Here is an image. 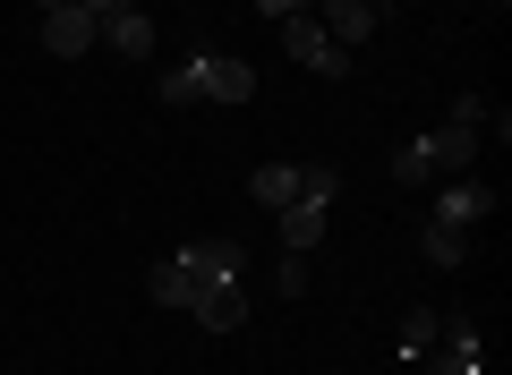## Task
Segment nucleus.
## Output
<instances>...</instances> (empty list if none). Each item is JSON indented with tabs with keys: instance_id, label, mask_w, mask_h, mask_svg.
Returning <instances> with one entry per match:
<instances>
[{
	"instance_id": "1",
	"label": "nucleus",
	"mask_w": 512,
	"mask_h": 375,
	"mask_svg": "<svg viewBox=\"0 0 512 375\" xmlns=\"http://www.w3.org/2000/svg\"><path fill=\"white\" fill-rule=\"evenodd\" d=\"M239 273V248L231 239H188L180 256H163V265H154V307H197V290H214V282H231Z\"/></svg>"
},
{
	"instance_id": "2",
	"label": "nucleus",
	"mask_w": 512,
	"mask_h": 375,
	"mask_svg": "<svg viewBox=\"0 0 512 375\" xmlns=\"http://www.w3.org/2000/svg\"><path fill=\"white\" fill-rule=\"evenodd\" d=\"M333 188H342V179H333V162H256L248 171V197L256 205H299V197H333Z\"/></svg>"
},
{
	"instance_id": "3",
	"label": "nucleus",
	"mask_w": 512,
	"mask_h": 375,
	"mask_svg": "<svg viewBox=\"0 0 512 375\" xmlns=\"http://www.w3.org/2000/svg\"><path fill=\"white\" fill-rule=\"evenodd\" d=\"M197 60V103H256V69L239 52H188Z\"/></svg>"
},
{
	"instance_id": "4",
	"label": "nucleus",
	"mask_w": 512,
	"mask_h": 375,
	"mask_svg": "<svg viewBox=\"0 0 512 375\" xmlns=\"http://www.w3.org/2000/svg\"><path fill=\"white\" fill-rule=\"evenodd\" d=\"M282 43H291L299 69H316V77H350V52H342V43H333L316 18H282Z\"/></svg>"
},
{
	"instance_id": "5",
	"label": "nucleus",
	"mask_w": 512,
	"mask_h": 375,
	"mask_svg": "<svg viewBox=\"0 0 512 375\" xmlns=\"http://www.w3.org/2000/svg\"><path fill=\"white\" fill-rule=\"evenodd\" d=\"M308 18H316V26H325V35H333V43H342V52H359V43H367V35H376V26H384V0H316Z\"/></svg>"
},
{
	"instance_id": "6",
	"label": "nucleus",
	"mask_w": 512,
	"mask_h": 375,
	"mask_svg": "<svg viewBox=\"0 0 512 375\" xmlns=\"http://www.w3.org/2000/svg\"><path fill=\"white\" fill-rule=\"evenodd\" d=\"M325 231H333V197L282 205V256H316V248H325Z\"/></svg>"
},
{
	"instance_id": "7",
	"label": "nucleus",
	"mask_w": 512,
	"mask_h": 375,
	"mask_svg": "<svg viewBox=\"0 0 512 375\" xmlns=\"http://www.w3.org/2000/svg\"><path fill=\"white\" fill-rule=\"evenodd\" d=\"M94 43H103V18H94V9H52V18H43V52H60V60H77V52H94Z\"/></svg>"
},
{
	"instance_id": "8",
	"label": "nucleus",
	"mask_w": 512,
	"mask_h": 375,
	"mask_svg": "<svg viewBox=\"0 0 512 375\" xmlns=\"http://www.w3.org/2000/svg\"><path fill=\"white\" fill-rule=\"evenodd\" d=\"M188 316L205 324V333H239V324H248V282H214V290H197V307H188Z\"/></svg>"
},
{
	"instance_id": "9",
	"label": "nucleus",
	"mask_w": 512,
	"mask_h": 375,
	"mask_svg": "<svg viewBox=\"0 0 512 375\" xmlns=\"http://www.w3.org/2000/svg\"><path fill=\"white\" fill-rule=\"evenodd\" d=\"M487 214H495V188H478V179H461V188H444L427 205V222H453V231H478Z\"/></svg>"
},
{
	"instance_id": "10",
	"label": "nucleus",
	"mask_w": 512,
	"mask_h": 375,
	"mask_svg": "<svg viewBox=\"0 0 512 375\" xmlns=\"http://www.w3.org/2000/svg\"><path fill=\"white\" fill-rule=\"evenodd\" d=\"M103 43H111L120 60H154V18H146V9H111V18H103Z\"/></svg>"
},
{
	"instance_id": "11",
	"label": "nucleus",
	"mask_w": 512,
	"mask_h": 375,
	"mask_svg": "<svg viewBox=\"0 0 512 375\" xmlns=\"http://www.w3.org/2000/svg\"><path fill=\"white\" fill-rule=\"evenodd\" d=\"M436 333H444V350H436V367H427V375H478V333H470V316H444Z\"/></svg>"
},
{
	"instance_id": "12",
	"label": "nucleus",
	"mask_w": 512,
	"mask_h": 375,
	"mask_svg": "<svg viewBox=\"0 0 512 375\" xmlns=\"http://www.w3.org/2000/svg\"><path fill=\"white\" fill-rule=\"evenodd\" d=\"M427 265H470V231H453V222H427Z\"/></svg>"
},
{
	"instance_id": "13",
	"label": "nucleus",
	"mask_w": 512,
	"mask_h": 375,
	"mask_svg": "<svg viewBox=\"0 0 512 375\" xmlns=\"http://www.w3.org/2000/svg\"><path fill=\"white\" fill-rule=\"evenodd\" d=\"M163 103H171V111H188V103H197V60H180V69H163Z\"/></svg>"
},
{
	"instance_id": "14",
	"label": "nucleus",
	"mask_w": 512,
	"mask_h": 375,
	"mask_svg": "<svg viewBox=\"0 0 512 375\" xmlns=\"http://www.w3.org/2000/svg\"><path fill=\"white\" fill-rule=\"evenodd\" d=\"M427 171H436V162H427V137H419V145H402V154H393V179H402V188H419Z\"/></svg>"
},
{
	"instance_id": "15",
	"label": "nucleus",
	"mask_w": 512,
	"mask_h": 375,
	"mask_svg": "<svg viewBox=\"0 0 512 375\" xmlns=\"http://www.w3.org/2000/svg\"><path fill=\"white\" fill-rule=\"evenodd\" d=\"M436 324H444V316H410V333H402V358H427V341H436Z\"/></svg>"
},
{
	"instance_id": "16",
	"label": "nucleus",
	"mask_w": 512,
	"mask_h": 375,
	"mask_svg": "<svg viewBox=\"0 0 512 375\" xmlns=\"http://www.w3.org/2000/svg\"><path fill=\"white\" fill-rule=\"evenodd\" d=\"M256 9H265V18H274V26H282V18H308L316 0H256Z\"/></svg>"
},
{
	"instance_id": "17",
	"label": "nucleus",
	"mask_w": 512,
	"mask_h": 375,
	"mask_svg": "<svg viewBox=\"0 0 512 375\" xmlns=\"http://www.w3.org/2000/svg\"><path fill=\"white\" fill-rule=\"evenodd\" d=\"M77 9H94V18H111V9H137V0H77Z\"/></svg>"
},
{
	"instance_id": "18",
	"label": "nucleus",
	"mask_w": 512,
	"mask_h": 375,
	"mask_svg": "<svg viewBox=\"0 0 512 375\" xmlns=\"http://www.w3.org/2000/svg\"><path fill=\"white\" fill-rule=\"evenodd\" d=\"M35 9H43V18H52V9H69V0H35Z\"/></svg>"
},
{
	"instance_id": "19",
	"label": "nucleus",
	"mask_w": 512,
	"mask_h": 375,
	"mask_svg": "<svg viewBox=\"0 0 512 375\" xmlns=\"http://www.w3.org/2000/svg\"><path fill=\"white\" fill-rule=\"evenodd\" d=\"M495 9H504V0H495Z\"/></svg>"
}]
</instances>
